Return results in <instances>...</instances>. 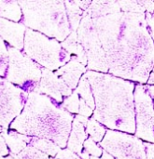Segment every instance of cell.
<instances>
[{
	"label": "cell",
	"instance_id": "cell-1",
	"mask_svg": "<svg viewBox=\"0 0 154 159\" xmlns=\"http://www.w3.org/2000/svg\"><path fill=\"white\" fill-rule=\"evenodd\" d=\"M106 55L108 74L147 84L154 68V42L139 1H92L88 9Z\"/></svg>",
	"mask_w": 154,
	"mask_h": 159
},
{
	"label": "cell",
	"instance_id": "cell-2",
	"mask_svg": "<svg viewBox=\"0 0 154 159\" xmlns=\"http://www.w3.org/2000/svg\"><path fill=\"white\" fill-rule=\"evenodd\" d=\"M95 108L92 118L110 130L135 135L134 82L109 74L87 71Z\"/></svg>",
	"mask_w": 154,
	"mask_h": 159
},
{
	"label": "cell",
	"instance_id": "cell-3",
	"mask_svg": "<svg viewBox=\"0 0 154 159\" xmlns=\"http://www.w3.org/2000/svg\"><path fill=\"white\" fill-rule=\"evenodd\" d=\"M74 117L64 109L62 103L35 92L28 95L23 110L9 127L22 135L49 140L65 149Z\"/></svg>",
	"mask_w": 154,
	"mask_h": 159
},
{
	"label": "cell",
	"instance_id": "cell-4",
	"mask_svg": "<svg viewBox=\"0 0 154 159\" xmlns=\"http://www.w3.org/2000/svg\"><path fill=\"white\" fill-rule=\"evenodd\" d=\"M22 23L28 29L64 42L71 34L66 7L63 1H19Z\"/></svg>",
	"mask_w": 154,
	"mask_h": 159
},
{
	"label": "cell",
	"instance_id": "cell-5",
	"mask_svg": "<svg viewBox=\"0 0 154 159\" xmlns=\"http://www.w3.org/2000/svg\"><path fill=\"white\" fill-rule=\"evenodd\" d=\"M22 51L41 67L51 72L65 66L72 58L59 41L30 29H26Z\"/></svg>",
	"mask_w": 154,
	"mask_h": 159
},
{
	"label": "cell",
	"instance_id": "cell-6",
	"mask_svg": "<svg viewBox=\"0 0 154 159\" xmlns=\"http://www.w3.org/2000/svg\"><path fill=\"white\" fill-rule=\"evenodd\" d=\"M43 67L23 52L8 48V65L6 79L26 94L38 92Z\"/></svg>",
	"mask_w": 154,
	"mask_h": 159
},
{
	"label": "cell",
	"instance_id": "cell-7",
	"mask_svg": "<svg viewBox=\"0 0 154 159\" xmlns=\"http://www.w3.org/2000/svg\"><path fill=\"white\" fill-rule=\"evenodd\" d=\"M79 42L87 56V69L98 73L108 74V67L101 42L94 26L92 18L86 10L77 30Z\"/></svg>",
	"mask_w": 154,
	"mask_h": 159
},
{
	"label": "cell",
	"instance_id": "cell-8",
	"mask_svg": "<svg viewBox=\"0 0 154 159\" xmlns=\"http://www.w3.org/2000/svg\"><path fill=\"white\" fill-rule=\"evenodd\" d=\"M99 145L114 159H147L144 142L133 134L108 129Z\"/></svg>",
	"mask_w": 154,
	"mask_h": 159
},
{
	"label": "cell",
	"instance_id": "cell-9",
	"mask_svg": "<svg viewBox=\"0 0 154 159\" xmlns=\"http://www.w3.org/2000/svg\"><path fill=\"white\" fill-rule=\"evenodd\" d=\"M135 136L144 143H154V102L144 85L136 84L135 92Z\"/></svg>",
	"mask_w": 154,
	"mask_h": 159
},
{
	"label": "cell",
	"instance_id": "cell-10",
	"mask_svg": "<svg viewBox=\"0 0 154 159\" xmlns=\"http://www.w3.org/2000/svg\"><path fill=\"white\" fill-rule=\"evenodd\" d=\"M27 98L28 94L0 76V127L10 126L23 110Z\"/></svg>",
	"mask_w": 154,
	"mask_h": 159
},
{
	"label": "cell",
	"instance_id": "cell-11",
	"mask_svg": "<svg viewBox=\"0 0 154 159\" xmlns=\"http://www.w3.org/2000/svg\"><path fill=\"white\" fill-rule=\"evenodd\" d=\"M25 32L26 27L22 22H14L0 18V37L9 47L22 51Z\"/></svg>",
	"mask_w": 154,
	"mask_h": 159
},
{
	"label": "cell",
	"instance_id": "cell-12",
	"mask_svg": "<svg viewBox=\"0 0 154 159\" xmlns=\"http://www.w3.org/2000/svg\"><path fill=\"white\" fill-rule=\"evenodd\" d=\"M88 119L89 118L79 115H77L74 117L71 131L67 141L66 148L77 154L79 157L83 150L84 142L88 139V135L85 130Z\"/></svg>",
	"mask_w": 154,
	"mask_h": 159
},
{
	"label": "cell",
	"instance_id": "cell-13",
	"mask_svg": "<svg viewBox=\"0 0 154 159\" xmlns=\"http://www.w3.org/2000/svg\"><path fill=\"white\" fill-rule=\"evenodd\" d=\"M87 72L86 66L80 63L76 57H72L71 60L62 68L57 70L55 74L65 83L70 89H76L83 74Z\"/></svg>",
	"mask_w": 154,
	"mask_h": 159
},
{
	"label": "cell",
	"instance_id": "cell-14",
	"mask_svg": "<svg viewBox=\"0 0 154 159\" xmlns=\"http://www.w3.org/2000/svg\"><path fill=\"white\" fill-rule=\"evenodd\" d=\"M0 18L22 22V12L18 1H0Z\"/></svg>",
	"mask_w": 154,
	"mask_h": 159
},
{
	"label": "cell",
	"instance_id": "cell-15",
	"mask_svg": "<svg viewBox=\"0 0 154 159\" xmlns=\"http://www.w3.org/2000/svg\"><path fill=\"white\" fill-rule=\"evenodd\" d=\"M75 91L78 93L79 98L82 99L86 102V104L89 107H91L93 110H94L95 104H94V99L92 88H91V85H90L89 80H88L87 76L85 75V74L80 78V80L79 82V85L76 88Z\"/></svg>",
	"mask_w": 154,
	"mask_h": 159
},
{
	"label": "cell",
	"instance_id": "cell-16",
	"mask_svg": "<svg viewBox=\"0 0 154 159\" xmlns=\"http://www.w3.org/2000/svg\"><path fill=\"white\" fill-rule=\"evenodd\" d=\"M85 130L89 138L94 140L95 143H99L104 139L108 129L101 123L91 117L88 119V122L85 127Z\"/></svg>",
	"mask_w": 154,
	"mask_h": 159
},
{
	"label": "cell",
	"instance_id": "cell-17",
	"mask_svg": "<svg viewBox=\"0 0 154 159\" xmlns=\"http://www.w3.org/2000/svg\"><path fill=\"white\" fill-rule=\"evenodd\" d=\"M145 10V19L150 34L154 42V1H139Z\"/></svg>",
	"mask_w": 154,
	"mask_h": 159
},
{
	"label": "cell",
	"instance_id": "cell-18",
	"mask_svg": "<svg viewBox=\"0 0 154 159\" xmlns=\"http://www.w3.org/2000/svg\"><path fill=\"white\" fill-rule=\"evenodd\" d=\"M79 100H80L79 96L74 90L71 95H69L68 97H65L63 100L62 106L64 107L65 110H66L71 115H73V114L78 115L79 110Z\"/></svg>",
	"mask_w": 154,
	"mask_h": 159
},
{
	"label": "cell",
	"instance_id": "cell-19",
	"mask_svg": "<svg viewBox=\"0 0 154 159\" xmlns=\"http://www.w3.org/2000/svg\"><path fill=\"white\" fill-rule=\"evenodd\" d=\"M8 48L9 46L0 37V76L5 78L8 65Z\"/></svg>",
	"mask_w": 154,
	"mask_h": 159
},
{
	"label": "cell",
	"instance_id": "cell-20",
	"mask_svg": "<svg viewBox=\"0 0 154 159\" xmlns=\"http://www.w3.org/2000/svg\"><path fill=\"white\" fill-rule=\"evenodd\" d=\"M83 150L86 151L90 157H101L103 149L99 145V143H95L94 140L88 137V139L84 142L83 143Z\"/></svg>",
	"mask_w": 154,
	"mask_h": 159
},
{
	"label": "cell",
	"instance_id": "cell-21",
	"mask_svg": "<svg viewBox=\"0 0 154 159\" xmlns=\"http://www.w3.org/2000/svg\"><path fill=\"white\" fill-rule=\"evenodd\" d=\"M56 159H81L77 154H75L74 152L70 151L67 148L65 149H61L58 154L56 155V157H54Z\"/></svg>",
	"mask_w": 154,
	"mask_h": 159
},
{
	"label": "cell",
	"instance_id": "cell-22",
	"mask_svg": "<svg viewBox=\"0 0 154 159\" xmlns=\"http://www.w3.org/2000/svg\"><path fill=\"white\" fill-rule=\"evenodd\" d=\"M93 114H94V110L91 107H89L82 99H80L79 100V114L78 115L89 118L90 116H93Z\"/></svg>",
	"mask_w": 154,
	"mask_h": 159
},
{
	"label": "cell",
	"instance_id": "cell-23",
	"mask_svg": "<svg viewBox=\"0 0 154 159\" xmlns=\"http://www.w3.org/2000/svg\"><path fill=\"white\" fill-rule=\"evenodd\" d=\"M9 155V151L7 150V147L5 143V140L3 139V137L0 135V158L7 157Z\"/></svg>",
	"mask_w": 154,
	"mask_h": 159
},
{
	"label": "cell",
	"instance_id": "cell-24",
	"mask_svg": "<svg viewBox=\"0 0 154 159\" xmlns=\"http://www.w3.org/2000/svg\"><path fill=\"white\" fill-rule=\"evenodd\" d=\"M146 153H147V159H154V143H144Z\"/></svg>",
	"mask_w": 154,
	"mask_h": 159
},
{
	"label": "cell",
	"instance_id": "cell-25",
	"mask_svg": "<svg viewBox=\"0 0 154 159\" xmlns=\"http://www.w3.org/2000/svg\"><path fill=\"white\" fill-rule=\"evenodd\" d=\"M147 85H153L154 86V68L153 70H152V74H151V75H150V77H149Z\"/></svg>",
	"mask_w": 154,
	"mask_h": 159
},
{
	"label": "cell",
	"instance_id": "cell-26",
	"mask_svg": "<svg viewBox=\"0 0 154 159\" xmlns=\"http://www.w3.org/2000/svg\"><path fill=\"white\" fill-rule=\"evenodd\" d=\"M101 157L103 159H114V157L111 155H109L108 152H106L104 150H103V153H102V157Z\"/></svg>",
	"mask_w": 154,
	"mask_h": 159
},
{
	"label": "cell",
	"instance_id": "cell-27",
	"mask_svg": "<svg viewBox=\"0 0 154 159\" xmlns=\"http://www.w3.org/2000/svg\"><path fill=\"white\" fill-rule=\"evenodd\" d=\"M0 159H15V158H14V157H12V156L8 155V156H7V157H1V158H0Z\"/></svg>",
	"mask_w": 154,
	"mask_h": 159
},
{
	"label": "cell",
	"instance_id": "cell-28",
	"mask_svg": "<svg viewBox=\"0 0 154 159\" xmlns=\"http://www.w3.org/2000/svg\"><path fill=\"white\" fill-rule=\"evenodd\" d=\"M90 159H103L102 157H90Z\"/></svg>",
	"mask_w": 154,
	"mask_h": 159
},
{
	"label": "cell",
	"instance_id": "cell-29",
	"mask_svg": "<svg viewBox=\"0 0 154 159\" xmlns=\"http://www.w3.org/2000/svg\"><path fill=\"white\" fill-rule=\"evenodd\" d=\"M53 159H56V158H53Z\"/></svg>",
	"mask_w": 154,
	"mask_h": 159
},
{
	"label": "cell",
	"instance_id": "cell-30",
	"mask_svg": "<svg viewBox=\"0 0 154 159\" xmlns=\"http://www.w3.org/2000/svg\"><path fill=\"white\" fill-rule=\"evenodd\" d=\"M153 102H154V100H153Z\"/></svg>",
	"mask_w": 154,
	"mask_h": 159
}]
</instances>
